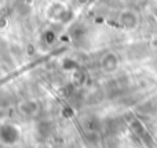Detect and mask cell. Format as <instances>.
I'll use <instances>...</instances> for the list:
<instances>
[{
    "mask_svg": "<svg viewBox=\"0 0 157 148\" xmlns=\"http://www.w3.org/2000/svg\"><path fill=\"white\" fill-rule=\"evenodd\" d=\"M123 22H124V25L127 28H132L134 25L136 24V18L132 13H125L124 15H123Z\"/></svg>",
    "mask_w": 157,
    "mask_h": 148,
    "instance_id": "obj_1",
    "label": "cell"
}]
</instances>
